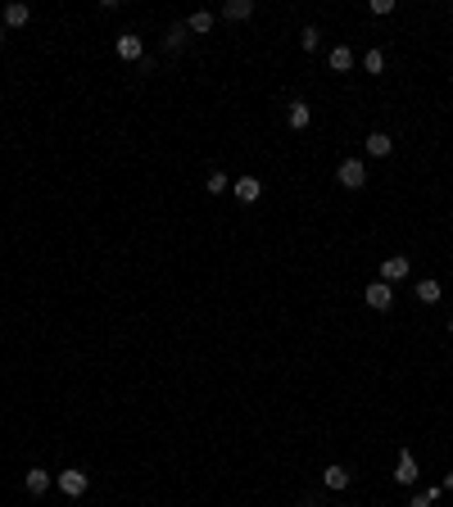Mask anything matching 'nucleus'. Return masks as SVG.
Returning <instances> with one entry per match:
<instances>
[{
  "instance_id": "nucleus-16",
  "label": "nucleus",
  "mask_w": 453,
  "mask_h": 507,
  "mask_svg": "<svg viewBox=\"0 0 453 507\" xmlns=\"http://www.w3.org/2000/svg\"><path fill=\"white\" fill-rule=\"evenodd\" d=\"M186 28H191L195 36H204L209 28H213V14H209V10H195V14H191V23H186Z\"/></svg>"
},
{
  "instance_id": "nucleus-11",
  "label": "nucleus",
  "mask_w": 453,
  "mask_h": 507,
  "mask_svg": "<svg viewBox=\"0 0 453 507\" xmlns=\"http://www.w3.org/2000/svg\"><path fill=\"white\" fill-rule=\"evenodd\" d=\"M259 195H263V182H259V177H240V182H236V199H245V204H254Z\"/></svg>"
},
{
  "instance_id": "nucleus-20",
  "label": "nucleus",
  "mask_w": 453,
  "mask_h": 507,
  "mask_svg": "<svg viewBox=\"0 0 453 507\" xmlns=\"http://www.w3.org/2000/svg\"><path fill=\"white\" fill-rule=\"evenodd\" d=\"M204 186H209V195H222V191H226V173H213Z\"/></svg>"
},
{
  "instance_id": "nucleus-9",
  "label": "nucleus",
  "mask_w": 453,
  "mask_h": 507,
  "mask_svg": "<svg viewBox=\"0 0 453 507\" xmlns=\"http://www.w3.org/2000/svg\"><path fill=\"white\" fill-rule=\"evenodd\" d=\"M249 14H254V0H226V5H222L226 23H240V19H249Z\"/></svg>"
},
{
  "instance_id": "nucleus-21",
  "label": "nucleus",
  "mask_w": 453,
  "mask_h": 507,
  "mask_svg": "<svg viewBox=\"0 0 453 507\" xmlns=\"http://www.w3.org/2000/svg\"><path fill=\"white\" fill-rule=\"evenodd\" d=\"M317 36H322L317 28H304V32H299V45H304V50H313V45H317Z\"/></svg>"
},
{
  "instance_id": "nucleus-6",
  "label": "nucleus",
  "mask_w": 453,
  "mask_h": 507,
  "mask_svg": "<svg viewBox=\"0 0 453 507\" xmlns=\"http://www.w3.org/2000/svg\"><path fill=\"white\" fill-rule=\"evenodd\" d=\"M140 54H145V45H140V36H136V32H123V36H118V59H127V64H136Z\"/></svg>"
},
{
  "instance_id": "nucleus-8",
  "label": "nucleus",
  "mask_w": 453,
  "mask_h": 507,
  "mask_svg": "<svg viewBox=\"0 0 453 507\" xmlns=\"http://www.w3.org/2000/svg\"><path fill=\"white\" fill-rule=\"evenodd\" d=\"M23 485H28V494H32V498H45V489H50V471L32 466V471L23 475Z\"/></svg>"
},
{
  "instance_id": "nucleus-5",
  "label": "nucleus",
  "mask_w": 453,
  "mask_h": 507,
  "mask_svg": "<svg viewBox=\"0 0 453 507\" xmlns=\"http://www.w3.org/2000/svg\"><path fill=\"white\" fill-rule=\"evenodd\" d=\"M417 475H421V471H417V457L403 449L399 462H394V480H399V485H417Z\"/></svg>"
},
{
  "instance_id": "nucleus-2",
  "label": "nucleus",
  "mask_w": 453,
  "mask_h": 507,
  "mask_svg": "<svg viewBox=\"0 0 453 507\" xmlns=\"http://www.w3.org/2000/svg\"><path fill=\"white\" fill-rule=\"evenodd\" d=\"M87 485H91V475L82 471V466H68V471H59V489H64L68 498H82V494H87Z\"/></svg>"
},
{
  "instance_id": "nucleus-4",
  "label": "nucleus",
  "mask_w": 453,
  "mask_h": 507,
  "mask_svg": "<svg viewBox=\"0 0 453 507\" xmlns=\"http://www.w3.org/2000/svg\"><path fill=\"white\" fill-rule=\"evenodd\" d=\"M403 277H408V259H403V254H390V259L381 263V281L394 285V281H403Z\"/></svg>"
},
{
  "instance_id": "nucleus-14",
  "label": "nucleus",
  "mask_w": 453,
  "mask_h": 507,
  "mask_svg": "<svg viewBox=\"0 0 453 507\" xmlns=\"http://www.w3.org/2000/svg\"><path fill=\"white\" fill-rule=\"evenodd\" d=\"M322 485L340 494V489H349V471H345V466H326V471H322Z\"/></svg>"
},
{
  "instance_id": "nucleus-15",
  "label": "nucleus",
  "mask_w": 453,
  "mask_h": 507,
  "mask_svg": "<svg viewBox=\"0 0 453 507\" xmlns=\"http://www.w3.org/2000/svg\"><path fill=\"white\" fill-rule=\"evenodd\" d=\"M440 281H431V277H426V281H417V299L421 303H440Z\"/></svg>"
},
{
  "instance_id": "nucleus-22",
  "label": "nucleus",
  "mask_w": 453,
  "mask_h": 507,
  "mask_svg": "<svg viewBox=\"0 0 453 507\" xmlns=\"http://www.w3.org/2000/svg\"><path fill=\"white\" fill-rule=\"evenodd\" d=\"M372 14H394V0H372Z\"/></svg>"
},
{
  "instance_id": "nucleus-17",
  "label": "nucleus",
  "mask_w": 453,
  "mask_h": 507,
  "mask_svg": "<svg viewBox=\"0 0 453 507\" xmlns=\"http://www.w3.org/2000/svg\"><path fill=\"white\" fill-rule=\"evenodd\" d=\"M186 32H191L186 23H173V28H168V50H182V45H186Z\"/></svg>"
},
{
  "instance_id": "nucleus-19",
  "label": "nucleus",
  "mask_w": 453,
  "mask_h": 507,
  "mask_svg": "<svg viewBox=\"0 0 453 507\" xmlns=\"http://www.w3.org/2000/svg\"><path fill=\"white\" fill-rule=\"evenodd\" d=\"M435 498H440V489H421V494H417V498H412V503H408V507H431V503H435Z\"/></svg>"
},
{
  "instance_id": "nucleus-23",
  "label": "nucleus",
  "mask_w": 453,
  "mask_h": 507,
  "mask_svg": "<svg viewBox=\"0 0 453 507\" xmlns=\"http://www.w3.org/2000/svg\"><path fill=\"white\" fill-rule=\"evenodd\" d=\"M440 489H453V471H449V475H444V485H440Z\"/></svg>"
},
{
  "instance_id": "nucleus-12",
  "label": "nucleus",
  "mask_w": 453,
  "mask_h": 507,
  "mask_svg": "<svg viewBox=\"0 0 453 507\" xmlns=\"http://www.w3.org/2000/svg\"><path fill=\"white\" fill-rule=\"evenodd\" d=\"M390 150H394V140H390L386 131H372V136H367V154H372V159H386Z\"/></svg>"
},
{
  "instance_id": "nucleus-1",
  "label": "nucleus",
  "mask_w": 453,
  "mask_h": 507,
  "mask_svg": "<svg viewBox=\"0 0 453 507\" xmlns=\"http://www.w3.org/2000/svg\"><path fill=\"white\" fill-rule=\"evenodd\" d=\"M335 182L345 186V191H363V186H367V168H363V159H345L340 168H335Z\"/></svg>"
},
{
  "instance_id": "nucleus-25",
  "label": "nucleus",
  "mask_w": 453,
  "mask_h": 507,
  "mask_svg": "<svg viewBox=\"0 0 453 507\" xmlns=\"http://www.w3.org/2000/svg\"><path fill=\"white\" fill-rule=\"evenodd\" d=\"M449 335H453V322H449Z\"/></svg>"
},
{
  "instance_id": "nucleus-18",
  "label": "nucleus",
  "mask_w": 453,
  "mask_h": 507,
  "mask_svg": "<svg viewBox=\"0 0 453 507\" xmlns=\"http://www.w3.org/2000/svg\"><path fill=\"white\" fill-rule=\"evenodd\" d=\"M363 68H367V73H386V54H381V50H367L363 54Z\"/></svg>"
},
{
  "instance_id": "nucleus-10",
  "label": "nucleus",
  "mask_w": 453,
  "mask_h": 507,
  "mask_svg": "<svg viewBox=\"0 0 453 507\" xmlns=\"http://www.w3.org/2000/svg\"><path fill=\"white\" fill-rule=\"evenodd\" d=\"M286 122H291L295 131H304L308 122H313V109L304 105V100H295V105H291V114H286Z\"/></svg>"
},
{
  "instance_id": "nucleus-24",
  "label": "nucleus",
  "mask_w": 453,
  "mask_h": 507,
  "mask_svg": "<svg viewBox=\"0 0 453 507\" xmlns=\"http://www.w3.org/2000/svg\"><path fill=\"white\" fill-rule=\"evenodd\" d=\"M0 41H5V23H0Z\"/></svg>"
},
{
  "instance_id": "nucleus-3",
  "label": "nucleus",
  "mask_w": 453,
  "mask_h": 507,
  "mask_svg": "<svg viewBox=\"0 0 453 507\" xmlns=\"http://www.w3.org/2000/svg\"><path fill=\"white\" fill-rule=\"evenodd\" d=\"M363 299H367V308H377V313H386L390 303H394V290H390L386 281H372V285L363 290Z\"/></svg>"
},
{
  "instance_id": "nucleus-13",
  "label": "nucleus",
  "mask_w": 453,
  "mask_h": 507,
  "mask_svg": "<svg viewBox=\"0 0 453 507\" xmlns=\"http://www.w3.org/2000/svg\"><path fill=\"white\" fill-rule=\"evenodd\" d=\"M326 64H331V73H349V68H354V50H349V45H335Z\"/></svg>"
},
{
  "instance_id": "nucleus-7",
  "label": "nucleus",
  "mask_w": 453,
  "mask_h": 507,
  "mask_svg": "<svg viewBox=\"0 0 453 507\" xmlns=\"http://www.w3.org/2000/svg\"><path fill=\"white\" fill-rule=\"evenodd\" d=\"M28 19H32V10H28L23 0H10V5H5V14H0V23H5V28H23Z\"/></svg>"
}]
</instances>
